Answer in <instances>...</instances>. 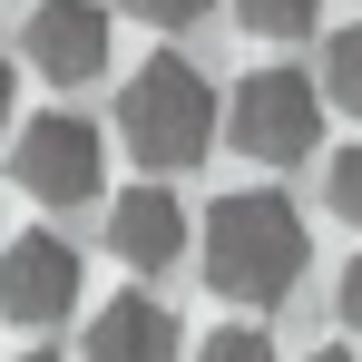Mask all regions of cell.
Instances as JSON below:
<instances>
[{"instance_id": "5bb4252c", "label": "cell", "mask_w": 362, "mask_h": 362, "mask_svg": "<svg viewBox=\"0 0 362 362\" xmlns=\"http://www.w3.org/2000/svg\"><path fill=\"white\" fill-rule=\"evenodd\" d=\"M333 294H343V323H353V333H362V255H353V264H343V284H333Z\"/></svg>"}, {"instance_id": "277c9868", "label": "cell", "mask_w": 362, "mask_h": 362, "mask_svg": "<svg viewBox=\"0 0 362 362\" xmlns=\"http://www.w3.org/2000/svg\"><path fill=\"white\" fill-rule=\"evenodd\" d=\"M226 137L255 167H303L313 137H323V88L303 69H245L235 98H226Z\"/></svg>"}, {"instance_id": "52a82bcc", "label": "cell", "mask_w": 362, "mask_h": 362, "mask_svg": "<svg viewBox=\"0 0 362 362\" xmlns=\"http://www.w3.org/2000/svg\"><path fill=\"white\" fill-rule=\"evenodd\" d=\"M186 245H196V226H186V206L167 196V177H137L127 196H108V255H118L127 274H167Z\"/></svg>"}, {"instance_id": "8fae6325", "label": "cell", "mask_w": 362, "mask_h": 362, "mask_svg": "<svg viewBox=\"0 0 362 362\" xmlns=\"http://www.w3.org/2000/svg\"><path fill=\"white\" fill-rule=\"evenodd\" d=\"M323 206H333L343 226H362V137L333 147V167H323Z\"/></svg>"}, {"instance_id": "9c48e42d", "label": "cell", "mask_w": 362, "mask_h": 362, "mask_svg": "<svg viewBox=\"0 0 362 362\" xmlns=\"http://www.w3.org/2000/svg\"><path fill=\"white\" fill-rule=\"evenodd\" d=\"M323 98H333L343 118H362V20H343V30L323 40Z\"/></svg>"}, {"instance_id": "30bf717a", "label": "cell", "mask_w": 362, "mask_h": 362, "mask_svg": "<svg viewBox=\"0 0 362 362\" xmlns=\"http://www.w3.org/2000/svg\"><path fill=\"white\" fill-rule=\"evenodd\" d=\"M235 20L255 30V40H313L323 0H235Z\"/></svg>"}, {"instance_id": "8992f818", "label": "cell", "mask_w": 362, "mask_h": 362, "mask_svg": "<svg viewBox=\"0 0 362 362\" xmlns=\"http://www.w3.org/2000/svg\"><path fill=\"white\" fill-rule=\"evenodd\" d=\"M69 303H78V245L69 235L30 226V235L0 245V313L10 323H59Z\"/></svg>"}, {"instance_id": "5b68a950", "label": "cell", "mask_w": 362, "mask_h": 362, "mask_svg": "<svg viewBox=\"0 0 362 362\" xmlns=\"http://www.w3.org/2000/svg\"><path fill=\"white\" fill-rule=\"evenodd\" d=\"M108 40H118L108 0H40L30 30H20V49H30V69H40L49 88H88V78H108Z\"/></svg>"}, {"instance_id": "7c38bea8", "label": "cell", "mask_w": 362, "mask_h": 362, "mask_svg": "<svg viewBox=\"0 0 362 362\" xmlns=\"http://www.w3.org/2000/svg\"><path fill=\"white\" fill-rule=\"evenodd\" d=\"M196 362H274V343H264L255 323H216V333L196 343Z\"/></svg>"}, {"instance_id": "2e32d148", "label": "cell", "mask_w": 362, "mask_h": 362, "mask_svg": "<svg viewBox=\"0 0 362 362\" xmlns=\"http://www.w3.org/2000/svg\"><path fill=\"white\" fill-rule=\"evenodd\" d=\"M20 362H59V353H20Z\"/></svg>"}, {"instance_id": "4fadbf2b", "label": "cell", "mask_w": 362, "mask_h": 362, "mask_svg": "<svg viewBox=\"0 0 362 362\" xmlns=\"http://www.w3.org/2000/svg\"><path fill=\"white\" fill-rule=\"evenodd\" d=\"M118 10L137 20V30H196V20H206L216 0H118Z\"/></svg>"}, {"instance_id": "ba28073f", "label": "cell", "mask_w": 362, "mask_h": 362, "mask_svg": "<svg viewBox=\"0 0 362 362\" xmlns=\"http://www.w3.org/2000/svg\"><path fill=\"white\" fill-rule=\"evenodd\" d=\"M88 362H196L157 294H108L88 313Z\"/></svg>"}, {"instance_id": "9a60e30c", "label": "cell", "mask_w": 362, "mask_h": 362, "mask_svg": "<svg viewBox=\"0 0 362 362\" xmlns=\"http://www.w3.org/2000/svg\"><path fill=\"white\" fill-rule=\"evenodd\" d=\"M313 362H362V353H353V343H323V353H313Z\"/></svg>"}, {"instance_id": "7a4b0ae2", "label": "cell", "mask_w": 362, "mask_h": 362, "mask_svg": "<svg viewBox=\"0 0 362 362\" xmlns=\"http://www.w3.org/2000/svg\"><path fill=\"white\" fill-rule=\"evenodd\" d=\"M216 137H226V98H216V78L196 59H177V49H157V59L118 88V147L147 167V177L206 167Z\"/></svg>"}, {"instance_id": "3957f363", "label": "cell", "mask_w": 362, "mask_h": 362, "mask_svg": "<svg viewBox=\"0 0 362 362\" xmlns=\"http://www.w3.org/2000/svg\"><path fill=\"white\" fill-rule=\"evenodd\" d=\"M10 186L40 196V206H98L108 196V137L78 108H40L10 137Z\"/></svg>"}, {"instance_id": "6da1fadb", "label": "cell", "mask_w": 362, "mask_h": 362, "mask_svg": "<svg viewBox=\"0 0 362 362\" xmlns=\"http://www.w3.org/2000/svg\"><path fill=\"white\" fill-rule=\"evenodd\" d=\"M196 264H206V284H216L226 303L274 313V303H294L303 264H313V226H303V206L284 196V186H235V196L206 206Z\"/></svg>"}]
</instances>
